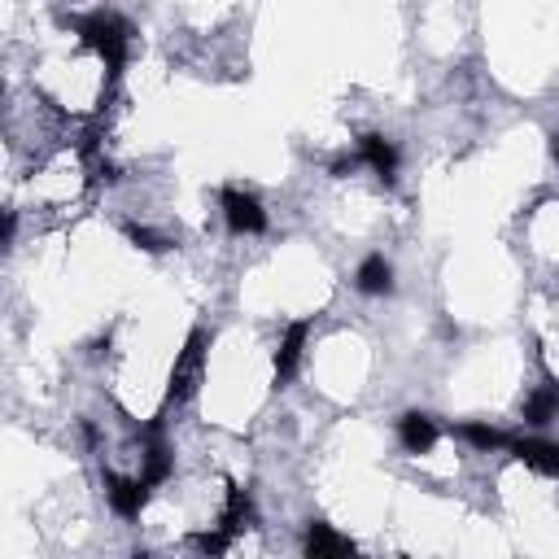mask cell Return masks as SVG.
<instances>
[{"label": "cell", "mask_w": 559, "mask_h": 559, "mask_svg": "<svg viewBox=\"0 0 559 559\" xmlns=\"http://www.w3.org/2000/svg\"><path fill=\"white\" fill-rule=\"evenodd\" d=\"M70 31H79V40L88 44L92 53H101L105 57V66H110V75H118L127 62V40H132V31H127V22L123 18H114V14H105V9H97V14H88V18H62Z\"/></svg>", "instance_id": "cell-1"}, {"label": "cell", "mask_w": 559, "mask_h": 559, "mask_svg": "<svg viewBox=\"0 0 559 559\" xmlns=\"http://www.w3.org/2000/svg\"><path fill=\"white\" fill-rule=\"evenodd\" d=\"M201 372H206V332L193 328L180 350V359L171 367V389H166V402H188L201 385Z\"/></svg>", "instance_id": "cell-2"}, {"label": "cell", "mask_w": 559, "mask_h": 559, "mask_svg": "<svg viewBox=\"0 0 559 559\" xmlns=\"http://www.w3.org/2000/svg\"><path fill=\"white\" fill-rule=\"evenodd\" d=\"M223 214H228V228L241 236H254L267 228V210L254 193H241V188H223Z\"/></svg>", "instance_id": "cell-3"}, {"label": "cell", "mask_w": 559, "mask_h": 559, "mask_svg": "<svg viewBox=\"0 0 559 559\" xmlns=\"http://www.w3.org/2000/svg\"><path fill=\"white\" fill-rule=\"evenodd\" d=\"M149 490H153V485H149L145 477H140V481H127V477H114V472L105 477V494H110V507H114L123 520H136V516H140V507L149 503Z\"/></svg>", "instance_id": "cell-4"}, {"label": "cell", "mask_w": 559, "mask_h": 559, "mask_svg": "<svg viewBox=\"0 0 559 559\" xmlns=\"http://www.w3.org/2000/svg\"><path fill=\"white\" fill-rule=\"evenodd\" d=\"M511 455L520 463H529L542 477H559V442H538V437H511Z\"/></svg>", "instance_id": "cell-5"}, {"label": "cell", "mask_w": 559, "mask_h": 559, "mask_svg": "<svg viewBox=\"0 0 559 559\" xmlns=\"http://www.w3.org/2000/svg\"><path fill=\"white\" fill-rule=\"evenodd\" d=\"M398 437H402V446H407L411 455H424V450H433V442H437V424L428 420V415H420V411H407L398 420Z\"/></svg>", "instance_id": "cell-6"}, {"label": "cell", "mask_w": 559, "mask_h": 559, "mask_svg": "<svg viewBox=\"0 0 559 559\" xmlns=\"http://www.w3.org/2000/svg\"><path fill=\"white\" fill-rule=\"evenodd\" d=\"M359 153H363V162L372 166V171H376L385 184L398 175V149L389 145L385 136H376V132H372V136H363V140H359Z\"/></svg>", "instance_id": "cell-7"}, {"label": "cell", "mask_w": 559, "mask_h": 559, "mask_svg": "<svg viewBox=\"0 0 559 559\" xmlns=\"http://www.w3.org/2000/svg\"><path fill=\"white\" fill-rule=\"evenodd\" d=\"M306 332H311V324H289V332H284V341L276 350V380H289L297 372V363H302V346H306Z\"/></svg>", "instance_id": "cell-8"}, {"label": "cell", "mask_w": 559, "mask_h": 559, "mask_svg": "<svg viewBox=\"0 0 559 559\" xmlns=\"http://www.w3.org/2000/svg\"><path fill=\"white\" fill-rule=\"evenodd\" d=\"M350 551H354V542L341 538V533H332L324 520H315V525L306 529V555L328 559V555H350Z\"/></svg>", "instance_id": "cell-9"}, {"label": "cell", "mask_w": 559, "mask_h": 559, "mask_svg": "<svg viewBox=\"0 0 559 559\" xmlns=\"http://www.w3.org/2000/svg\"><path fill=\"white\" fill-rule=\"evenodd\" d=\"M359 289H363L367 297H380V293L394 289V267L385 263V254L363 258V267H359Z\"/></svg>", "instance_id": "cell-10"}, {"label": "cell", "mask_w": 559, "mask_h": 559, "mask_svg": "<svg viewBox=\"0 0 559 559\" xmlns=\"http://www.w3.org/2000/svg\"><path fill=\"white\" fill-rule=\"evenodd\" d=\"M555 411H559V385H546L525 402V420L529 424H551Z\"/></svg>", "instance_id": "cell-11"}, {"label": "cell", "mask_w": 559, "mask_h": 559, "mask_svg": "<svg viewBox=\"0 0 559 559\" xmlns=\"http://www.w3.org/2000/svg\"><path fill=\"white\" fill-rule=\"evenodd\" d=\"M166 477H171V450L158 442V424H153V446H149V459H145V481L162 485Z\"/></svg>", "instance_id": "cell-12"}, {"label": "cell", "mask_w": 559, "mask_h": 559, "mask_svg": "<svg viewBox=\"0 0 559 559\" xmlns=\"http://www.w3.org/2000/svg\"><path fill=\"white\" fill-rule=\"evenodd\" d=\"M459 433H463V442H472L477 450H503V446H511V437L498 433V428H490V424H463Z\"/></svg>", "instance_id": "cell-13"}, {"label": "cell", "mask_w": 559, "mask_h": 559, "mask_svg": "<svg viewBox=\"0 0 559 559\" xmlns=\"http://www.w3.org/2000/svg\"><path fill=\"white\" fill-rule=\"evenodd\" d=\"M127 236L140 245V249H149V254H158V249H166V241L158 232H149V228H127Z\"/></svg>", "instance_id": "cell-14"}, {"label": "cell", "mask_w": 559, "mask_h": 559, "mask_svg": "<svg viewBox=\"0 0 559 559\" xmlns=\"http://www.w3.org/2000/svg\"><path fill=\"white\" fill-rule=\"evenodd\" d=\"M551 158L559 162V136H551Z\"/></svg>", "instance_id": "cell-15"}]
</instances>
